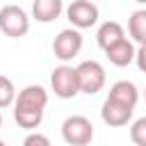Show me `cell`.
Wrapping results in <instances>:
<instances>
[{"mask_svg": "<svg viewBox=\"0 0 146 146\" xmlns=\"http://www.w3.org/2000/svg\"><path fill=\"white\" fill-rule=\"evenodd\" d=\"M64 5L62 0H32V18L39 23H52L59 18Z\"/></svg>", "mask_w": 146, "mask_h": 146, "instance_id": "cell-11", "label": "cell"}, {"mask_svg": "<svg viewBox=\"0 0 146 146\" xmlns=\"http://www.w3.org/2000/svg\"><path fill=\"white\" fill-rule=\"evenodd\" d=\"M80 50H82V34H80V30H75V27L62 30V32L55 36V41H52V52H55V57L62 59V62H71L73 57H78Z\"/></svg>", "mask_w": 146, "mask_h": 146, "instance_id": "cell-6", "label": "cell"}, {"mask_svg": "<svg viewBox=\"0 0 146 146\" xmlns=\"http://www.w3.org/2000/svg\"><path fill=\"white\" fill-rule=\"evenodd\" d=\"M135 2H139V5H146V0H135Z\"/></svg>", "mask_w": 146, "mask_h": 146, "instance_id": "cell-18", "label": "cell"}, {"mask_svg": "<svg viewBox=\"0 0 146 146\" xmlns=\"http://www.w3.org/2000/svg\"><path fill=\"white\" fill-rule=\"evenodd\" d=\"M16 100V87L7 75H0V110L14 105Z\"/></svg>", "mask_w": 146, "mask_h": 146, "instance_id": "cell-14", "label": "cell"}, {"mask_svg": "<svg viewBox=\"0 0 146 146\" xmlns=\"http://www.w3.org/2000/svg\"><path fill=\"white\" fill-rule=\"evenodd\" d=\"M50 87L55 91L57 98H75L80 94V82H78V71L68 64H62L57 68H52L50 73Z\"/></svg>", "mask_w": 146, "mask_h": 146, "instance_id": "cell-3", "label": "cell"}, {"mask_svg": "<svg viewBox=\"0 0 146 146\" xmlns=\"http://www.w3.org/2000/svg\"><path fill=\"white\" fill-rule=\"evenodd\" d=\"M66 18L75 30H87L98 23V7L94 0H73L66 7Z\"/></svg>", "mask_w": 146, "mask_h": 146, "instance_id": "cell-7", "label": "cell"}, {"mask_svg": "<svg viewBox=\"0 0 146 146\" xmlns=\"http://www.w3.org/2000/svg\"><path fill=\"white\" fill-rule=\"evenodd\" d=\"M121 39H125V32H123L121 23H116V21H105V23L98 27V32H96V41H98V48H100V50L112 48V46L119 43Z\"/></svg>", "mask_w": 146, "mask_h": 146, "instance_id": "cell-12", "label": "cell"}, {"mask_svg": "<svg viewBox=\"0 0 146 146\" xmlns=\"http://www.w3.org/2000/svg\"><path fill=\"white\" fill-rule=\"evenodd\" d=\"M62 137L68 146H87L94 139V125L82 114H71L62 123Z\"/></svg>", "mask_w": 146, "mask_h": 146, "instance_id": "cell-2", "label": "cell"}, {"mask_svg": "<svg viewBox=\"0 0 146 146\" xmlns=\"http://www.w3.org/2000/svg\"><path fill=\"white\" fill-rule=\"evenodd\" d=\"M130 139L135 146H146V116L137 119L130 125Z\"/></svg>", "mask_w": 146, "mask_h": 146, "instance_id": "cell-15", "label": "cell"}, {"mask_svg": "<svg viewBox=\"0 0 146 146\" xmlns=\"http://www.w3.org/2000/svg\"><path fill=\"white\" fill-rule=\"evenodd\" d=\"M135 64L141 73H146V43H141L137 48V55H135Z\"/></svg>", "mask_w": 146, "mask_h": 146, "instance_id": "cell-17", "label": "cell"}, {"mask_svg": "<svg viewBox=\"0 0 146 146\" xmlns=\"http://www.w3.org/2000/svg\"><path fill=\"white\" fill-rule=\"evenodd\" d=\"M132 107H128V105H121V103H116V100H110V98H105L103 100V107H100V119L107 123V125H112V128H119V125H125L130 119H132Z\"/></svg>", "mask_w": 146, "mask_h": 146, "instance_id": "cell-8", "label": "cell"}, {"mask_svg": "<svg viewBox=\"0 0 146 146\" xmlns=\"http://www.w3.org/2000/svg\"><path fill=\"white\" fill-rule=\"evenodd\" d=\"M0 125H2V114H0Z\"/></svg>", "mask_w": 146, "mask_h": 146, "instance_id": "cell-20", "label": "cell"}, {"mask_svg": "<svg viewBox=\"0 0 146 146\" xmlns=\"http://www.w3.org/2000/svg\"><path fill=\"white\" fill-rule=\"evenodd\" d=\"M0 30L11 36V39H21L27 34L30 30V18H27V11L18 5H7L0 9Z\"/></svg>", "mask_w": 146, "mask_h": 146, "instance_id": "cell-4", "label": "cell"}, {"mask_svg": "<svg viewBox=\"0 0 146 146\" xmlns=\"http://www.w3.org/2000/svg\"><path fill=\"white\" fill-rule=\"evenodd\" d=\"M78 71V82H80V91L82 94H98L105 87V68L100 62L96 59H84L80 66H75Z\"/></svg>", "mask_w": 146, "mask_h": 146, "instance_id": "cell-5", "label": "cell"}, {"mask_svg": "<svg viewBox=\"0 0 146 146\" xmlns=\"http://www.w3.org/2000/svg\"><path fill=\"white\" fill-rule=\"evenodd\" d=\"M0 146H7V144H5V141H2V139H0Z\"/></svg>", "mask_w": 146, "mask_h": 146, "instance_id": "cell-19", "label": "cell"}, {"mask_svg": "<svg viewBox=\"0 0 146 146\" xmlns=\"http://www.w3.org/2000/svg\"><path fill=\"white\" fill-rule=\"evenodd\" d=\"M128 32H130V36L139 46L146 43V9H137V11L130 14V18H128Z\"/></svg>", "mask_w": 146, "mask_h": 146, "instance_id": "cell-13", "label": "cell"}, {"mask_svg": "<svg viewBox=\"0 0 146 146\" xmlns=\"http://www.w3.org/2000/svg\"><path fill=\"white\" fill-rule=\"evenodd\" d=\"M48 105V91L41 84H27L18 91L14 100V121L25 128H39L43 121V110Z\"/></svg>", "mask_w": 146, "mask_h": 146, "instance_id": "cell-1", "label": "cell"}, {"mask_svg": "<svg viewBox=\"0 0 146 146\" xmlns=\"http://www.w3.org/2000/svg\"><path fill=\"white\" fill-rule=\"evenodd\" d=\"M107 98L135 110V105H137V100H139V91H137V87H135L130 80H119V82H114V84L110 87Z\"/></svg>", "mask_w": 146, "mask_h": 146, "instance_id": "cell-10", "label": "cell"}, {"mask_svg": "<svg viewBox=\"0 0 146 146\" xmlns=\"http://www.w3.org/2000/svg\"><path fill=\"white\" fill-rule=\"evenodd\" d=\"M135 55H137V50H135L132 41H128V39H121L119 43H114L112 48L105 50V57L110 59V64H114V66H119V68L132 64V62H135Z\"/></svg>", "mask_w": 146, "mask_h": 146, "instance_id": "cell-9", "label": "cell"}, {"mask_svg": "<svg viewBox=\"0 0 146 146\" xmlns=\"http://www.w3.org/2000/svg\"><path fill=\"white\" fill-rule=\"evenodd\" d=\"M144 98H146V89H144Z\"/></svg>", "mask_w": 146, "mask_h": 146, "instance_id": "cell-21", "label": "cell"}, {"mask_svg": "<svg viewBox=\"0 0 146 146\" xmlns=\"http://www.w3.org/2000/svg\"><path fill=\"white\" fill-rule=\"evenodd\" d=\"M23 146H50V139L41 132H30L25 139H23Z\"/></svg>", "mask_w": 146, "mask_h": 146, "instance_id": "cell-16", "label": "cell"}]
</instances>
